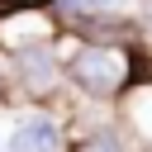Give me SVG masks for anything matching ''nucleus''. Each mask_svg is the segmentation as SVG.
Instances as JSON below:
<instances>
[{
  "label": "nucleus",
  "mask_w": 152,
  "mask_h": 152,
  "mask_svg": "<svg viewBox=\"0 0 152 152\" xmlns=\"http://www.w3.org/2000/svg\"><path fill=\"white\" fill-rule=\"evenodd\" d=\"M124 119H128V128L138 138L152 142V81H133L124 90Z\"/></svg>",
  "instance_id": "4"
},
{
  "label": "nucleus",
  "mask_w": 152,
  "mask_h": 152,
  "mask_svg": "<svg viewBox=\"0 0 152 152\" xmlns=\"http://www.w3.org/2000/svg\"><path fill=\"white\" fill-rule=\"evenodd\" d=\"M19 128L28 133L33 152H57V147H62V124H57L52 114H24Z\"/></svg>",
  "instance_id": "5"
},
{
  "label": "nucleus",
  "mask_w": 152,
  "mask_h": 152,
  "mask_svg": "<svg viewBox=\"0 0 152 152\" xmlns=\"http://www.w3.org/2000/svg\"><path fill=\"white\" fill-rule=\"evenodd\" d=\"M0 5H48V0H0Z\"/></svg>",
  "instance_id": "7"
},
{
  "label": "nucleus",
  "mask_w": 152,
  "mask_h": 152,
  "mask_svg": "<svg viewBox=\"0 0 152 152\" xmlns=\"http://www.w3.org/2000/svg\"><path fill=\"white\" fill-rule=\"evenodd\" d=\"M62 38V19L52 14V5H0V48L19 52L33 43H57Z\"/></svg>",
  "instance_id": "3"
},
{
  "label": "nucleus",
  "mask_w": 152,
  "mask_h": 152,
  "mask_svg": "<svg viewBox=\"0 0 152 152\" xmlns=\"http://www.w3.org/2000/svg\"><path fill=\"white\" fill-rule=\"evenodd\" d=\"M62 71H66V81H71L81 95H90V100H114V95H124V90L133 86L138 57H133L124 43H95V38H86V43L62 62Z\"/></svg>",
  "instance_id": "1"
},
{
  "label": "nucleus",
  "mask_w": 152,
  "mask_h": 152,
  "mask_svg": "<svg viewBox=\"0 0 152 152\" xmlns=\"http://www.w3.org/2000/svg\"><path fill=\"white\" fill-rule=\"evenodd\" d=\"M10 76H14V86H19L28 100H48V95H57L62 81H66L62 57H57V43H33V48L10 52Z\"/></svg>",
  "instance_id": "2"
},
{
  "label": "nucleus",
  "mask_w": 152,
  "mask_h": 152,
  "mask_svg": "<svg viewBox=\"0 0 152 152\" xmlns=\"http://www.w3.org/2000/svg\"><path fill=\"white\" fill-rule=\"evenodd\" d=\"M81 152H128V138H124V128L104 124V128H95V133L81 142Z\"/></svg>",
  "instance_id": "6"
}]
</instances>
